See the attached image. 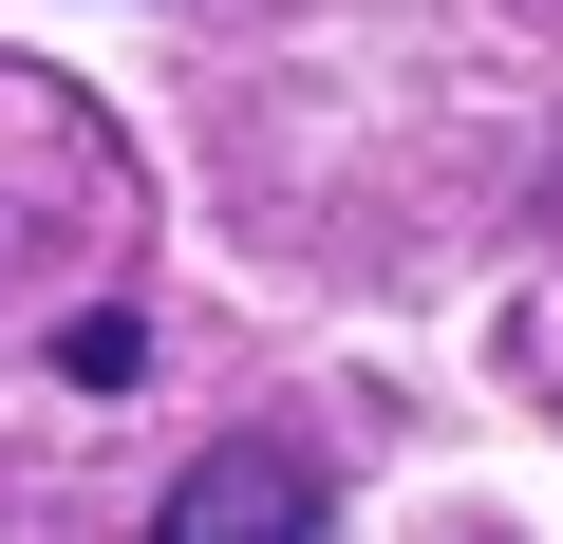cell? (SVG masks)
I'll return each mask as SVG.
<instances>
[{
  "label": "cell",
  "mask_w": 563,
  "mask_h": 544,
  "mask_svg": "<svg viewBox=\"0 0 563 544\" xmlns=\"http://www.w3.org/2000/svg\"><path fill=\"white\" fill-rule=\"evenodd\" d=\"M339 507H320V451H282V432H225L169 507H151V544H320Z\"/></svg>",
  "instance_id": "cell-1"
},
{
  "label": "cell",
  "mask_w": 563,
  "mask_h": 544,
  "mask_svg": "<svg viewBox=\"0 0 563 544\" xmlns=\"http://www.w3.org/2000/svg\"><path fill=\"white\" fill-rule=\"evenodd\" d=\"M57 376H76V395H132V376H151V320H132V301L57 320Z\"/></svg>",
  "instance_id": "cell-2"
}]
</instances>
